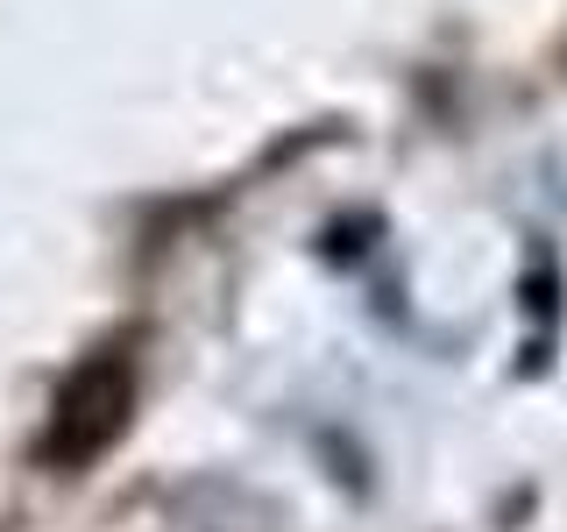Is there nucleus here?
<instances>
[{
	"instance_id": "1",
	"label": "nucleus",
	"mask_w": 567,
	"mask_h": 532,
	"mask_svg": "<svg viewBox=\"0 0 567 532\" xmlns=\"http://www.w3.org/2000/svg\"><path fill=\"white\" fill-rule=\"evenodd\" d=\"M128 412H135V369H128V355H121V348L85 355V362L71 369V383L58 390L43 454L58 461V469H85V461H100L121 433H128Z\"/></svg>"
}]
</instances>
